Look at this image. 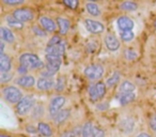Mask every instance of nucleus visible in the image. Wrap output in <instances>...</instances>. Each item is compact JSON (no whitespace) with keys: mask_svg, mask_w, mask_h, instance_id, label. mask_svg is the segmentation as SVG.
<instances>
[{"mask_svg":"<svg viewBox=\"0 0 156 137\" xmlns=\"http://www.w3.org/2000/svg\"><path fill=\"white\" fill-rule=\"evenodd\" d=\"M19 64L24 66V68H26L28 71L29 70H38V69L45 68V63L39 58V56H36V54L31 53H25L20 55Z\"/></svg>","mask_w":156,"mask_h":137,"instance_id":"1","label":"nucleus"},{"mask_svg":"<svg viewBox=\"0 0 156 137\" xmlns=\"http://www.w3.org/2000/svg\"><path fill=\"white\" fill-rule=\"evenodd\" d=\"M2 97L8 103L16 104V105L22 101V99L24 97L22 91L15 86H7V87H5L2 89Z\"/></svg>","mask_w":156,"mask_h":137,"instance_id":"2","label":"nucleus"},{"mask_svg":"<svg viewBox=\"0 0 156 137\" xmlns=\"http://www.w3.org/2000/svg\"><path fill=\"white\" fill-rule=\"evenodd\" d=\"M107 91V86L103 81H97L89 88V97L92 102H97L105 97Z\"/></svg>","mask_w":156,"mask_h":137,"instance_id":"3","label":"nucleus"},{"mask_svg":"<svg viewBox=\"0 0 156 137\" xmlns=\"http://www.w3.org/2000/svg\"><path fill=\"white\" fill-rule=\"evenodd\" d=\"M36 105V99L31 95H27L22 99V101L16 105V113L19 116H26L30 113Z\"/></svg>","mask_w":156,"mask_h":137,"instance_id":"4","label":"nucleus"},{"mask_svg":"<svg viewBox=\"0 0 156 137\" xmlns=\"http://www.w3.org/2000/svg\"><path fill=\"white\" fill-rule=\"evenodd\" d=\"M105 73V69L102 64H97V63H94V64H90L85 69L84 74L86 77H88L90 80H99L103 77Z\"/></svg>","mask_w":156,"mask_h":137,"instance_id":"5","label":"nucleus"},{"mask_svg":"<svg viewBox=\"0 0 156 137\" xmlns=\"http://www.w3.org/2000/svg\"><path fill=\"white\" fill-rule=\"evenodd\" d=\"M65 103H66V99L63 95H56V97H54L50 100V102H49L48 105L49 115L54 118L58 113H60V111H62V107L64 106Z\"/></svg>","mask_w":156,"mask_h":137,"instance_id":"6","label":"nucleus"},{"mask_svg":"<svg viewBox=\"0 0 156 137\" xmlns=\"http://www.w3.org/2000/svg\"><path fill=\"white\" fill-rule=\"evenodd\" d=\"M61 58L57 57V56H49V55H45V59H46V63H45V70L48 72L50 75H55L57 72L60 70L61 66Z\"/></svg>","mask_w":156,"mask_h":137,"instance_id":"7","label":"nucleus"},{"mask_svg":"<svg viewBox=\"0 0 156 137\" xmlns=\"http://www.w3.org/2000/svg\"><path fill=\"white\" fill-rule=\"evenodd\" d=\"M12 15H13L17 21L22 23V24H24V23L31 22L32 19L34 18V13H33V11L30 9H28V8H18V9L14 10Z\"/></svg>","mask_w":156,"mask_h":137,"instance_id":"8","label":"nucleus"},{"mask_svg":"<svg viewBox=\"0 0 156 137\" xmlns=\"http://www.w3.org/2000/svg\"><path fill=\"white\" fill-rule=\"evenodd\" d=\"M85 26L87 30L93 34H99L105 30V26L102 23L98 21H94V19H90V18L85 21Z\"/></svg>","mask_w":156,"mask_h":137,"instance_id":"9","label":"nucleus"},{"mask_svg":"<svg viewBox=\"0 0 156 137\" xmlns=\"http://www.w3.org/2000/svg\"><path fill=\"white\" fill-rule=\"evenodd\" d=\"M40 26L44 29L46 32H55L57 30V23L55 22L53 18L48 17V16H41L39 19Z\"/></svg>","mask_w":156,"mask_h":137,"instance_id":"10","label":"nucleus"},{"mask_svg":"<svg viewBox=\"0 0 156 137\" xmlns=\"http://www.w3.org/2000/svg\"><path fill=\"white\" fill-rule=\"evenodd\" d=\"M117 25H118V28L121 31H133L135 23L128 16H121V17L118 18Z\"/></svg>","mask_w":156,"mask_h":137,"instance_id":"11","label":"nucleus"},{"mask_svg":"<svg viewBox=\"0 0 156 137\" xmlns=\"http://www.w3.org/2000/svg\"><path fill=\"white\" fill-rule=\"evenodd\" d=\"M104 42H105V45L108 48V50H110V52H117L120 48V41L118 40V38L112 33H107L105 36Z\"/></svg>","mask_w":156,"mask_h":137,"instance_id":"12","label":"nucleus"},{"mask_svg":"<svg viewBox=\"0 0 156 137\" xmlns=\"http://www.w3.org/2000/svg\"><path fill=\"white\" fill-rule=\"evenodd\" d=\"M36 84V80L32 75H22L16 79V85L22 88H32Z\"/></svg>","mask_w":156,"mask_h":137,"instance_id":"13","label":"nucleus"},{"mask_svg":"<svg viewBox=\"0 0 156 137\" xmlns=\"http://www.w3.org/2000/svg\"><path fill=\"white\" fill-rule=\"evenodd\" d=\"M56 86V83L54 81L53 78H44L41 77L39 80L36 81V88L40 91H49Z\"/></svg>","mask_w":156,"mask_h":137,"instance_id":"14","label":"nucleus"},{"mask_svg":"<svg viewBox=\"0 0 156 137\" xmlns=\"http://www.w3.org/2000/svg\"><path fill=\"white\" fill-rule=\"evenodd\" d=\"M64 49H65V44H64V42H61L60 44L55 45V46H47L46 49H45V55L62 57Z\"/></svg>","mask_w":156,"mask_h":137,"instance_id":"15","label":"nucleus"},{"mask_svg":"<svg viewBox=\"0 0 156 137\" xmlns=\"http://www.w3.org/2000/svg\"><path fill=\"white\" fill-rule=\"evenodd\" d=\"M12 68L11 58L5 54H0V72L1 73H9Z\"/></svg>","mask_w":156,"mask_h":137,"instance_id":"16","label":"nucleus"},{"mask_svg":"<svg viewBox=\"0 0 156 137\" xmlns=\"http://www.w3.org/2000/svg\"><path fill=\"white\" fill-rule=\"evenodd\" d=\"M56 23H57V25H58L60 34H61V36H65L67 32H68V30H70V28H71V23H70V21L64 17H57Z\"/></svg>","mask_w":156,"mask_h":137,"instance_id":"17","label":"nucleus"},{"mask_svg":"<svg viewBox=\"0 0 156 137\" xmlns=\"http://www.w3.org/2000/svg\"><path fill=\"white\" fill-rule=\"evenodd\" d=\"M38 132L40 133L42 136L44 137H50L53 136V128H50V125L46 122H43V121H40L38 123Z\"/></svg>","mask_w":156,"mask_h":137,"instance_id":"18","label":"nucleus"},{"mask_svg":"<svg viewBox=\"0 0 156 137\" xmlns=\"http://www.w3.org/2000/svg\"><path fill=\"white\" fill-rule=\"evenodd\" d=\"M0 36H1L2 40L8 42V43H13L15 41V36H14L13 32L8 27L1 26V28H0Z\"/></svg>","mask_w":156,"mask_h":137,"instance_id":"19","label":"nucleus"},{"mask_svg":"<svg viewBox=\"0 0 156 137\" xmlns=\"http://www.w3.org/2000/svg\"><path fill=\"white\" fill-rule=\"evenodd\" d=\"M70 115H71V111H70V109H62L60 113H58L57 115L55 116L53 119H54L55 123L58 124V125H60V124L64 123V122H65V121L70 118Z\"/></svg>","mask_w":156,"mask_h":137,"instance_id":"20","label":"nucleus"},{"mask_svg":"<svg viewBox=\"0 0 156 137\" xmlns=\"http://www.w3.org/2000/svg\"><path fill=\"white\" fill-rule=\"evenodd\" d=\"M86 9H87V12H88L90 15L94 16V17L101 15V9H99V7H98L96 3H94V2H87V3H86Z\"/></svg>","mask_w":156,"mask_h":137,"instance_id":"21","label":"nucleus"},{"mask_svg":"<svg viewBox=\"0 0 156 137\" xmlns=\"http://www.w3.org/2000/svg\"><path fill=\"white\" fill-rule=\"evenodd\" d=\"M136 89L135 85L129 81V80H124L122 84L120 85V89L119 91L121 92V94H124V93H129V92H134V90Z\"/></svg>","mask_w":156,"mask_h":137,"instance_id":"22","label":"nucleus"},{"mask_svg":"<svg viewBox=\"0 0 156 137\" xmlns=\"http://www.w3.org/2000/svg\"><path fill=\"white\" fill-rule=\"evenodd\" d=\"M121 74L119 72H113L111 75L108 77V79L106 80V86L107 88H112L115 87L116 85H118V83L120 81Z\"/></svg>","mask_w":156,"mask_h":137,"instance_id":"23","label":"nucleus"},{"mask_svg":"<svg viewBox=\"0 0 156 137\" xmlns=\"http://www.w3.org/2000/svg\"><path fill=\"white\" fill-rule=\"evenodd\" d=\"M5 22L8 24V26L12 27V28H15V29H22V27H24V24L20 23L19 21H17L13 15H8V16L5 17Z\"/></svg>","mask_w":156,"mask_h":137,"instance_id":"24","label":"nucleus"},{"mask_svg":"<svg viewBox=\"0 0 156 137\" xmlns=\"http://www.w3.org/2000/svg\"><path fill=\"white\" fill-rule=\"evenodd\" d=\"M135 99H136V95H135L134 92L124 93V94H121L120 99H119V102H120V104L122 106H124V105H127L129 103H132Z\"/></svg>","mask_w":156,"mask_h":137,"instance_id":"25","label":"nucleus"},{"mask_svg":"<svg viewBox=\"0 0 156 137\" xmlns=\"http://www.w3.org/2000/svg\"><path fill=\"white\" fill-rule=\"evenodd\" d=\"M82 134V128L80 126H76L71 131H65L61 134L60 137H79Z\"/></svg>","mask_w":156,"mask_h":137,"instance_id":"26","label":"nucleus"},{"mask_svg":"<svg viewBox=\"0 0 156 137\" xmlns=\"http://www.w3.org/2000/svg\"><path fill=\"white\" fill-rule=\"evenodd\" d=\"M120 8L122 10H124V11L132 12V11H136L138 9V5L134 1H124L120 5Z\"/></svg>","mask_w":156,"mask_h":137,"instance_id":"27","label":"nucleus"},{"mask_svg":"<svg viewBox=\"0 0 156 137\" xmlns=\"http://www.w3.org/2000/svg\"><path fill=\"white\" fill-rule=\"evenodd\" d=\"M92 130H93V124L91 123V122H87V123L82 126V134H81V137H93Z\"/></svg>","mask_w":156,"mask_h":137,"instance_id":"28","label":"nucleus"},{"mask_svg":"<svg viewBox=\"0 0 156 137\" xmlns=\"http://www.w3.org/2000/svg\"><path fill=\"white\" fill-rule=\"evenodd\" d=\"M120 36L123 41H125V42H129V41H132L134 39L135 33L133 31H121Z\"/></svg>","mask_w":156,"mask_h":137,"instance_id":"29","label":"nucleus"},{"mask_svg":"<svg viewBox=\"0 0 156 137\" xmlns=\"http://www.w3.org/2000/svg\"><path fill=\"white\" fill-rule=\"evenodd\" d=\"M64 86H65V79H64V77H59L58 80L56 81V86H55V89H56V91H62L63 89H64Z\"/></svg>","mask_w":156,"mask_h":137,"instance_id":"30","label":"nucleus"},{"mask_svg":"<svg viewBox=\"0 0 156 137\" xmlns=\"http://www.w3.org/2000/svg\"><path fill=\"white\" fill-rule=\"evenodd\" d=\"M124 56L127 60H134V59L137 58V53L133 49H125Z\"/></svg>","mask_w":156,"mask_h":137,"instance_id":"31","label":"nucleus"},{"mask_svg":"<svg viewBox=\"0 0 156 137\" xmlns=\"http://www.w3.org/2000/svg\"><path fill=\"white\" fill-rule=\"evenodd\" d=\"M32 31H33L34 34H36V36H46V31H45L41 26H33L32 27Z\"/></svg>","mask_w":156,"mask_h":137,"instance_id":"32","label":"nucleus"},{"mask_svg":"<svg viewBox=\"0 0 156 137\" xmlns=\"http://www.w3.org/2000/svg\"><path fill=\"white\" fill-rule=\"evenodd\" d=\"M62 41H61V38H60V36H54L50 40L48 41V44H47V46H55V45H58L60 44Z\"/></svg>","mask_w":156,"mask_h":137,"instance_id":"33","label":"nucleus"},{"mask_svg":"<svg viewBox=\"0 0 156 137\" xmlns=\"http://www.w3.org/2000/svg\"><path fill=\"white\" fill-rule=\"evenodd\" d=\"M92 133H93V137H105V132L103 131L102 128H97L95 125H93Z\"/></svg>","mask_w":156,"mask_h":137,"instance_id":"34","label":"nucleus"},{"mask_svg":"<svg viewBox=\"0 0 156 137\" xmlns=\"http://www.w3.org/2000/svg\"><path fill=\"white\" fill-rule=\"evenodd\" d=\"M63 3L72 10H75L78 7V1H76V0H64Z\"/></svg>","mask_w":156,"mask_h":137,"instance_id":"35","label":"nucleus"},{"mask_svg":"<svg viewBox=\"0 0 156 137\" xmlns=\"http://www.w3.org/2000/svg\"><path fill=\"white\" fill-rule=\"evenodd\" d=\"M12 79V74L11 73H1V76H0V81L2 84L5 83H8L9 80Z\"/></svg>","mask_w":156,"mask_h":137,"instance_id":"36","label":"nucleus"},{"mask_svg":"<svg viewBox=\"0 0 156 137\" xmlns=\"http://www.w3.org/2000/svg\"><path fill=\"white\" fill-rule=\"evenodd\" d=\"M3 3L8 5H19L25 3L24 0H3Z\"/></svg>","mask_w":156,"mask_h":137,"instance_id":"37","label":"nucleus"},{"mask_svg":"<svg viewBox=\"0 0 156 137\" xmlns=\"http://www.w3.org/2000/svg\"><path fill=\"white\" fill-rule=\"evenodd\" d=\"M150 126H151L152 130L156 131V114L153 116L151 118V120H150Z\"/></svg>","mask_w":156,"mask_h":137,"instance_id":"38","label":"nucleus"},{"mask_svg":"<svg viewBox=\"0 0 156 137\" xmlns=\"http://www.w3.org/2000/svg\"><path fill=\"white\" fill-rule=\"evenodd\" d=\"M27 72L28 70L26 69V68H24V66H19L18 68V73H20V74H24V75H27Z\"/></svg>","mask_w":156,"mask_h":137,"instance_id":"39","label":"nucleus"},{"mask_svg":"<svg viewBox=\"0 0 156 137\" xmlns=\"http://www.w3.org/2000/svg\"><path fill=\"white\" fill-rule=\"evenodd\" d=\"M136 137H152L151 135H150V134H147V133H140V134H138V135H137V136Z\"/></svg>","mask_w":156,"mask_h":137,"instance_id":"40","label":"nucleus"},{"mask_svg":"<svg viewBox=\"0 0 156 137\" xmlns=\"http://www.w3.org/2000/svg\"><path fill=\"white\" fill-rule=\"evenodd\" d=\"M0 54H5V43L3 42H1L0 43Z\"/></svg>","mask_w":156,"mask_h":137,"instance_id":"41","label":"nucleus"},{"mask_svg":"<svg viewBox=\"0 0 156 137\" xmlns=\"http://www.w3.org/2000/svg\"><path fill=\"white\" fill-rule=\"evenodd\" d=\"M0 137H10V136H7V135H1Z\"/></svg>","mask_w":156,"mask_h":137,"instance_id":"42","label":"nucleus"},{"mask_svg":"<svg viewBox=\"0 0 156 137\" xmlns=\"http://www.w3.org/2000/svg\"><path fill=\"white\" fill-rule=\"evenodd\" d=\"M154 26L156 27V19H155V22H154Z\"/></svg>","mask_w":156,"mask_h":137,"instance_id":"43","label":"nucleus"}]
</instances>
